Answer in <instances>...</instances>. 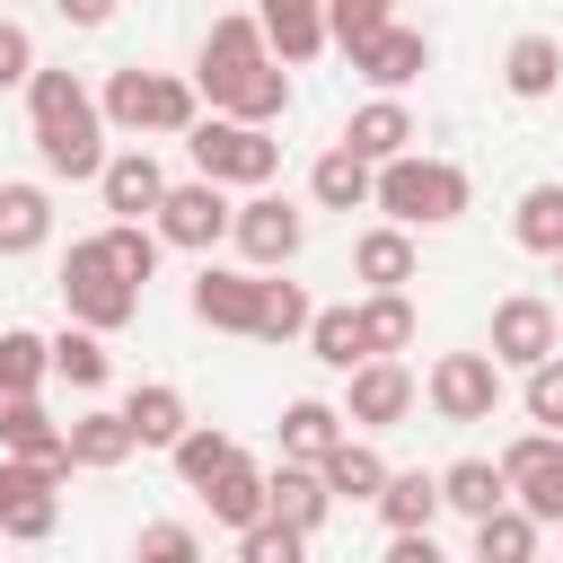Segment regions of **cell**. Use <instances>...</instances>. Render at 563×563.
I'll use <instances>...</instances> for the list:
<instances>
[{
    "label": "cell",
    "instance_id": "2",
    "mask_svg": "<svg viewBox=\"0 0 563 563\" xmlns=\"http://www.w3.org/2000/svg\"><path fill=\"white\" fill-rule=\"evenodd\" d=\"M466 202H475L466 167L457 158H422V150L387 158L378 185H369V211H387V229H449V220H466Z\"/></svg>",
    "mask_w": 563,
    "mask_h": 563
},
{
    "label": "cell",
    "instance_id": "21",
    "mask_svg": "<svg viewBox=\"0 0 563 563\" xmlns=\"http://www.w3.org/2000/svg\"><path fill=\"white\" fill-rule=\"evenodd\" d=\"M0 457H35V466L70 475V449H62V422L44 413V396H0Z\"/></svg>",
    "mask_w": 563,
    "mask_h": 563
},
{
    "label": "cell",
    "instance_id": "9",
    "mask_svg": "<svg viewBox=\"0 0 563 563\" xmlns=\"http://www.w3.org/2000/svg\"><path fill=\"white\" fill-rule=\"evenodd\" d=\"M229 185H202V176H185V185H167L158 194V211H150V229H158V246H185V255H211L220 238H229Z\"/></svg>",
    "mask_w": 563,
    "mask_h": 563
},
{
    "label": "cell",
    "instance_id": "34",
    "mask_svg": "<svg viewBox=\"0 0 563 563\" xmlns=\"http://www.w3.org/2000/svg\"><path fill=\"white\" fill-rule=\"evenodd\" d=\"M510 238H519L528 255H563V185H554V176L510 202Z\"/></svg>",
    "mask_w": 563,
    "mask_h": 563
},
{
    "label": "cell",
    "instance_id": "20",
    "mask_svg": "<svg viewBox=\"0 0 563 563\" xmlns=\"http://www.w3.org/2000/svg\"><path fill=\"white\" fill-rule=\"evenodd\" d=\"M264 510L282 519V528H299V537H317L325 528V510H334V493H325V475L317 466H264Z\"/></svg>",
    "mask_w": 563,
    "mask_h": 563
},
{
    "label": "cell",
    "instance_id": "4",
    "mask_svg": "<svg viewBox=\"0 0 563 563\" xmlns=\"http://www.w3.org/2000/svg\"><path fill=\"white\" fill-rule=\"evenodd\" d=\"M62 308H70V325L114 334V325L141 317V282H123V264L106 255V238H79V246L62 255Z\"/></svg>",
    "mask_w": 563,
    "mask_h": 563
},
{
    "label": "cell",
    "instance_id": "15",
    "mask_svg": "<svg viewBox=\"0 0 563 563\" xmlns=\"http://www.w3.org/2000/svg\"><path fill=\"white\" fill-rule=\"evenodd\" d=\"M97 194H106V211H114V220H150V211H158V194H167V167L150 158V141H132V150H106V167H97Z\"/></svg>",
    "mask_w": 563,
    "mask_h": 563
},
{
    "label": "cell",
    "instance_id": "28",
    "mask_svg": "<svg viewBox=\"0 0 563 563\" xmlns=\"http://www.w3.org/2000/svg\"><path fill=\"white\" fill-rule=\"evenodd\" d=\"M255 26H264V53L282 70H299V62L325 53V9H255Z\"/></svg>",
    "mask_w": 563,
    "mask_h": 563
},
{
    "label": "cell",
    "instance_id": "38",
    "mask_svg": "<svg viewBox=\"0 0 563 563\" xmlns=\"http://www.w3.org/2000/svg\"><path fill=\"white\" fill-rule=\"evenodd\" d=\"M106 369H114V361H106V334H88V325H62V334H53V378H70L79 396H97Z\"/></svg>",
    "mask_w": 563,
    "mask_h": 563
},
{
    "label": "cell",
    "instance_id": "6",
    "mask_svg": "<svg viewBox=\"0 0 563 563\" xmlns=\"http://www.w3.org/2000/svg\"><path fill=\"white\" fill-rule=\"evenodd\" d=\"M229 246L246 255V273H282L299 246H308V211L290 194H246L229 211Z\"/></svg>",
    "mask_w": 563,
    "mask_h": 563
},
{
    "label": "cell",
    "instance_id": "39",
    "mask_svg": "<svg viewBox=\"0 0 563 563\" xmlns=\"http://www.w3.org/2000/svg\"><path fill=\"white\" fill-rule=\"evenodd\" d=\"M475 563H537V519L510 501L493 519H475Z\"/></svg>",
    "mask_w": 563,
    "mask_h": 563
},
{
    "label": "cell",
    "instance_id": "26",
    "mask_svg": "<svg viewBox=\"0 0 563 563\" xmlns=\"http://www.w3.org/2000/svg\"><path fill=\"white\" fill-rule=\"evenodd\" d=\"M501 501H510V484H501L493 457H457V466H440V510H457V519H493Z\"/></svg>",
    "mask_w": 563,
    "mask_h": 563
},
{
    "label": "cell",
    "instance_id": "31",
    "mask_svg": "<svg viewBox=\"0 0 563 563\" xmlns=\"http://www.w3.org/2000/svg\"><path fill=\"white\" fill-rule=\"evenodd\" d=\"M53 238V194L44 185H0V255H35Z\"/></svg>",
    "mask_w": 563,
    "mask_h": 563
},
{
    "label": "cell",
    "instance_id": "14",
    "mask_svg": "<svg viewBox=\"0 0 563 563\" xmlns=\"http://www.w3.org/2000/svg\"><path fill=\"white\" fill-rule=\"evenodd\" d=\"M352 70H361V79H369L378 97H396V88H413V79L431 70V35H422V26H396V18H387V26H378V35L361 44V53H352Z\"/></svg>",
    "mask_w": 563,
    "mask_h": 563
},
{
    "label": "cell",
    "instance_id": "12",
    "mask_svg": "<svg viewBox=\"0 0 563 563\" xmlns=\"http://www.w3.org/2000/svg\"><path fill=\"white\" fill-rule=\"evenodd\" d=\"M422 396H431L440 422H493L501 413V369H493V352H440Z\"/></svg>",
    "mask_w": 563,
    "mask_h": 563
},
{
    "label": "cell",
    "instance_id": "48",
    "mask_svg": "<svg viewBox=\"0 0 563 563\" xmlns=\"http://www.w3.org/2000/svg\"><path fill=\"white\" fill-rule=\"evenodd\" d=\"M53 9H62V18H70V26H79V35H97V26H106V18H114V0H53Z\"/></svg>",
    "mask_w": 563,
    "mask_h": 563
},
{
    "label": "cell",
    "instance_id": "22",
    "mask_svg": "<svg viewBox=\"0 0 563 563\" xmlns=\"http://www.w3.org/2000/svg\"><path fill=\"white\" fill-rule=\"evenodd\" d=\"M501 88L519 97V106H537V97H554L563 88V44L554 35H510V53H501Z\"/></svg>",
    "mask_w": 563,
    "mask_h": 563
},
{
    "label": "cell",
    "instance_id": "40",
    "mask_svg": "<svg viewBox=\"0 0 563 563\" xmlns=\"http://www.w3.org/2000/svg\"><path fill=\"white\" fill-rule=\"evenodd\" d=\"M44 369H53V343H44L35 325H9V334H0V396H35Z\"/></svg>",
    "mask_w": 563,
    "mask_h": 563
},
{
    "label": "cell",
    "instance_id": "41",
    "mask_svg": "<svg viewBox=\"0 0 563 563\" xmlns=\"http://www.w3.org/2000/svg\"><path fill=\"white\" fill-rule=\"evenodd\" d=\"M97 238H106V255L123 264V282H150V273H158V255H167L150 220H114V229H97Z\"/></svg>",
    "mask_w": 563,
    "mask_h": 563
},
{
    "label": "cell",
    "instance_id": "5",
    "mask_svg": "<svg viewBox=\"0 0 563 563\" xmlns=\"http://www.w3.org/2000/svg\"><path fill=\"white\" fill-rule=\"evenodd\" d=\"M185 150H194V176H202V185H246V194H264V185L282 176V141L255 132V123H229V114H202V123L185 132Z\"/></svg>",
    "mask_w": 563,
    "mask_h": 563
},
{
    "label": "cell",
    "instance_id": "7",
    "mask_svg": "<svg viewBox=\"0 0 563 563\" xmlns=\"http://www.w3.org/2000/svg\"><path fill=\"white\" fill-rule=\"evenodd\" d=\"M493 466L510 484V510H528L537 528H563V440L554 431H519Z\"/></svg>",
    "mask_w": 563,
    "mask_h": 563
},
{
    "label": "cell",
    "instance_id": "18",
    "mask_svg": "<svg viewBox=\"0 0 563 563\" xmlns=\"http://www.w3.org/2000/svg\"><path fill=\"white\" fill-rule=\"evenodd\" d=\"M273 431H282V457H290V466H325L352 422H343V405H325V396H290Z\"/></svg>",
    "mask_w": 563,
    "mask_h": 563
},
{
    "label": "cell",
    "instance_id": "45",
    "mask_svg": "<svg viewBox=\"0 0 563 563\" xmlns=\"http://www.w3.org/2000/svg\"><path fill=\"white\" fill-rule=\"evenodd\" d=\"M132 563H202V537L185 519H150L141 545H132Z\"/></svg>",
    "mask_w": 563,
    "mask_h": 563
},
{
    "label": "cell",
    "instance_id": "44",
    "mask_svg": "<svg viewBox=\"0 0 563 563\" xmlns=\"http://www.w3.org/2000/svg\"><path fill=\"white\" fill-rule=\"evenodd\" d=\"M238 563H308V537L282 528V519H255V528L238 537Z\"/></svg>",
    "mask_w": 563,
    "mask_h": 563
},
{
    "label": "cell",
    "instance_id": "25",
    "mask_svg": "<svg viewBox=\"0 0 563 563\" xmlns=\"http://www.w3.org/2000/svg\"><path fill=\"white\" fill-rule=\"evenodd\" d=\"M238 457H246V449H238V440H229L220 422H194V431H185V440L167 449V466H176V484H194V493H211V484H220V475H229Z\"/></svg>",
    "mask_w": 563,
    "mask_h": 563
},
{
    "label": "cell",
    "instance_id": "30",
    "mask_svg": "<svg viewBox=\"0 0 563 563\" xmlns=\"http://www.w3.org/2000/svg\"><path fill=\"white\" fill-rule=\"evenodd\" d=\"M369 185H378V167H361L343 141L308 167V194H317V211H369Z\"/></svg>",
    "mask_w": 563,
    "mask_h": 563
},
{
    "label": "cell",
    "instance_id": "50",
    "mask_svg": "<svg viewBox=\"0 0 563 563\" xmlns=\"http://www.w3.org/2000/svg\"><path fill=\"white\" fill-rule=\"evenodd\" d=\"M554 282H563V255H554Z\"/></svg>",
    "mask_w": 563,
    "mask_h": 563
},
{
    "label": "cell",
    "instance_id": "51",
    "mask_svg": "<svg viewBox=\"0 0 563 563\" xmlns=\"http://www.w3.org/2000/svg\"><path fill=\"white\" fill-rule=\"evenodd\" d=\"M387 9H396V0H387Z\"/></svg>",
    "mask_w": 563,
    "mask_h": 563
},
{
    "label": "cell",
    "instance_id": "49",
    "mask_svg": "<svg viewBox=\"0 0 563 563\" xmlns=\"http://www.w3.org/2000/svg\"><path fill=\"white\" fill-rule=\"evenodd\" d=\"M264 9H325V0H264Z\"/></svg>",
    "mask_w": 563,
    "mask_h": 563
},
{
    "label": "cell",
    "instance_id": "35",
    "mask_svg": "<svg viewBox=\"0 0 563 563\" xmlns=\"http://www.w3.org/2000/svg\"><path fill=\"white\" fill-rule=\"evenodd\" d=\"M299 343H308V361H325L334 378H352V369L369 361V352H361V317H352V308H317Z\"/></svg>",
    "mask_w": 563,
    "mask_h": 563
},
{
    "label": "cell",
    "instance_id": "1",
    "mask_svg": "<svg viewBox=\"0 0 563 563\" xmlns=\"http://www.w3.org/2000/svg\"><path fill=\"white\" fill-rule=\"evenodd\" d=\"M26 123H35V158H44V176H97L106 167V114H97V97L70 79V70H35L26 79Z\"/></svg>",
    "mask_w": 563,
    "mask_h": 563
},
{
    "label": "cell",
    "instance_id": "8",
    "mask_svg": "<svg viewBox=\"0 0 563 563\" xmlns=\"http://www.w3.org/2000/svg\"><path fill=\"white\" fill-rule=\"evenodd\" d=\"M484 352H493V369H537V361H554L563 352V317H554V299H537V290H510L501 308H493V334H484Z\"/></svg>",
    "mask_w": 563,
    "mask_h": 563
},
{
    "label": "cell",
    "instance_id": "23",
    "mask_svg": "<svg viewBox=\"0 0 563 563\" xmlns=\"http://www.w3.org/2000/svg\"><path fill=\"white\" fill-rule=\"evenodd\" d=\"M62 449H70V466L106 475V466H123V457H132V431H123V413H114V405H88V413H70V422H62Z\"/></svg>",
    "mask_w": 563,
    "mask_h": 563
},
{
    "label": "cell",
    "instance_id": "36",
    "mask_svg": "<svg viewBox=\"0 0 563 563\" xmlns=\"http://www.w3.org/2000/svg\"><path fill=\"white\" fill-rule=\"evenodd\" d=\"M308 290L299 282H282V273H264V290H255V343H290V334H308Z\"/></svg>",
    "mask_w": 563,
    "mask_h": 563
},
{
    "label": "cell",
    "instance_id": "13",
    "mask_svg": "<svg viewBox=\"0 0 563 563\" xmlns=\"http://www.w3.org/2000/svg\"><path fill=\"white\" fill-rule=\"evenodd\" d=\"M413 369L405 361H361L352 378H343V422H361V431H396L405 413H413Z\"/></svg>",
    "mask_w": 563,
    "mask_h": 563
},
{
    "label": "cell",
    "instance_id": "37",
    "mask_svg": "<svg viewBox=\"0 0 563 563\" xmlns=\"http://www.w3.org/2000/svg\"><path fill=\"white\" fill-rule=\"evenodd\" d=\"M202 501H211V519H220V528H238V537H246L255 519H273V510H264V466H246V457H238Z\"/></svg>",
    "mask_w": 563,
    "mask_h": 563
},
{
    "label": "cell",
    "instance_id": "3",
    "mask_svg": "<svg viewBox=\"0 0 563 563\" xmlns=\"http://www.w3.org/2000/svg\"><path fill=\"white\" fill-rule=\"evenodd\" d=\"M97 114H106V132H194L202 123V97H194V79H176V70H114L106 88H97Z\"/></svg>",
    "mask_w": 563,
    "mask_h": 563
},
{
    "label": "cell",
    "instance_id": "24",
    "mask_svg": "<svg viewBox=\"0 0 563 563\" xmlns=\"http://www.w3.org/2000/svg\"><path fill=\"white\" fill-rule=\"evenodd\" d=\"M352 273H361L369 290H405V282H413V229H387V220L361 229V238H352Z\"/></svg>",
    "mask_w": 563,
    "mask_h": 563
},
{
    "label": "cell",
    "instance_id": "10",
    "mask_svg": "<svg viewBox=\"0 0 563 563\" xmlns=\"http://www.w3.org/2000/svg\"><path fill=\"white\" fill-rule=\"evenodd\" d=\"M53 528H62V466L0 457V537H18V545H44Z\"/></svg>",
    "mask_w": 563,
    "mask_h": 563
},
{
    "label": "cell",
    "instance_id": "43",
    "mask_svg": "<svg viewBox=\"0 0 563 563\" xmlns=\"http://www.w3.org/2000/svg\"><path fill=\"white\" fill-rule=\"evenodd\" d=\"M519 405H528V422H537V431H554V440H563V352L528 369V387H519Z\"/></svg>",
    "mask_w": 563,
    "mask_h": 563
},
{
    "label": "cell",
    "instance_id": "46",
    "mask_svg": "<svg viewBox=\"0 0 563 563\" xmlns=\"http://www.w3.org/2000/svg\"><path fill=\"white\" fill-rule=\"evenodd\" d=\"M35 79V35L18 18H0V88H26Z\"/></svg>",
    "mask_w": 563,
    "mask_h": 563
},
{
    "label": "cell",
    "instance_id": "16",
    "mask_svg": "<svg viewBox=\"0 0 563 563\" xmlns=\"http://www.w3.org/2000/svg\"><path fill=\"white\" fill-rule=\"evenodd\" d=\"M255 290H264V273L202 264V273H194V290H185V308H194L211 334H255Z\"/></svg>",
    "mask_w": 563,
    "mask_h": 563
},
{
    "label": "cell",
    "instance_id": "17",
    "mask_svg": "<svg viewBox=\"0 0 563 563\" xmlns=\"http://www.w3.org/2000/svg\"><path fill=\"white\" fill-rule=\"evenodd\" d=\"M422 132H413V114H405V97H369V106H352V123H343V150L361 158V167H387V158H405Z\"/></svg>",
    "mask_w": 563,
    "mask_h": 563
},
{
    "label": "cell",
    "instance_id": "32",
    "mask_svg": "<svg viewBox=\"0 0 563 563\" xmlns=\"http://www.w3.org/2000/svg\"><path fill=\"white\" fill-rule=\"evenodd\" d=\"M352 317H361V352H369V361H396V352L413 343V299H405V290H369Z\"/></svg>",
    "mask_w": 563,
    "mask_h": 563
},
{
    "label": "cell",
    "instance_id": "47",
    "mask_svg": "<svg viewBox=\"0 0 563 563\" xmlns=\"http://www.w3.org/2000/svg\"><path fill=\"white\" fill-rule=\"evenodd\" d=\"M387 563H449V554H440L431 528H405V537H387Z\"/></svg>",
    "mask_w": 563,
    "mask_h": 563
},
{
    "label": "cell",
    "instance_id": "27",
    "mask_svg": "<svg viewBox=\"0 0 563 563\" xmlns=\"http://www.w3.org/2000/svg\"><path fill=\"white\" fill-rule=\"evenodd\" d=\"M369 510L387 519V537L431 528V519H440V475H422V466H387V493H378Z\"/></svg>",
    "mask_w": 563,
    "mask_h": 563
},
{
    "label": "cell",
    "instance_id": "19",
    "mask_svg": "<svg viewBox=\"0 0 563 563\" xmlns=\"http://www.w3.org/2000/svg\"><path fill=\"white\" fill-rule=\"evenodd\" d=\"M114 413H123L132 449H176V440L194 431V413H185V396H176L167 378H141V387H132V396H123Z\"/></svg>",
    "mask_w": 563,
    "mask_h": 563
},
{
    "label": "cell",
    "instance_id": "33",
    "mask_svg": "<svg viewBox=\"0 0 563 563\" xmlns=\"http://www.w3.org/2000/svg\"><path fill=\"white\" fill-rule=\"evenodd\" d=\"M317 475H325L334 501H378V493H387V457H378L369 440H352V431H343V449H334Z\"/></svg>",
    "mask_w": 563,
    "mask_h": 563
},
{
    "label": "cell",
    "instance_id": "42",
    "mask_svg": "<svg viewBox=\"0 0 563 563\" xmlns=\"http://www.w3.org/2000/svg\"><path fill=\"white\" fill-rule=\"evenodd\" d=\"M387 18H396L387 0H325V44H334V53H361Z\"/></svg>",
    "mask_w": 563,
    "mask_h": 563
},
{
    "label": "cell",
    "instance_id": "29",
    "mask_svg": "<svg viewBox=\"0 0 563 563\" xmlns=\"http://www.w3.org/2000/svg\"><path fill=\"white\" fill-rule=\"evenodd\" d=\"M229 123H255V132H273L282 114H290V70L282 62H255L238 88H229V106H220Z\"/></svg>",
    "mask_w": 563,
    "mask_h": 563
},
{
    "label": "cell",
    "instance_id": "11",
    "mask_svg": "<svg viewBox=\"0 0 563 563\" xmlns=\"http://www.w3.org/2000/svg\"><path fill=\"white\" fill-rule=\"evenodd\" d=\"M255 62H273V53H264V26H255L246 9L211 18L202 53H194V97H211V114H220V106H229V88H238V79H246Z\"/></svg>",
    "mask_w": 563,
    "mask_h": 563
}]
</instances>
